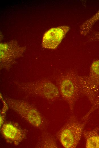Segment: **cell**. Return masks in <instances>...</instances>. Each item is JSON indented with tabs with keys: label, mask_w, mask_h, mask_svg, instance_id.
Wrapping results in <instances>:
<instances>
[{
	"label": "cell",
	"mask_w": 99,
	"mask_h": 148,
	"mask_svg": "<svg viewBox=\"0 0 99 148\" xmlns=\"http://www.w3.org/2000/svg\"><path fill=\"white\" fill-rule=\"evenodd\" d=\"M79 75L74 70L63 73L58 80L60 94L73 112L75 103L81 94L78 79Z\"/></svg>",
	"instance_id": "cell-1"
},
{
	"label": "cell",
	"mask_w": 99,
	"mask_h": 148,
	"mask_svg": "<svg viewBox=\"0 0 99 148\" xmlns=\"http://www.w3.org/2000/svg\"><path fill=\"white\" fill-rule=\"evenodd\" d=\"M87 120L81 122L74 115L69 118L57 134L58 138L64 147L75 148L77 146Z\"/></svg>",
	"instance_id": "cell-2"
},
{
	"label": "cell",
	"mask_w": 99,
	"mask_h": 148,
	"mask_svg": "<svg viewBox=\"0 0 99 148\" xmlns=\"http://www.w3.org/2000/svg\"><path fill=\"white\" fill-rule=\"evenodd\" d=\"M20 91L29 94L38 96L53 101L57 99L60 93L58 88L47 80L28 82H15Z\"/></svg>",
	"instance_id": "cell-3"
},
{
	"label": "cell",
	"mask_w": 99,
	"mask_h": 148,
	"mask_svg": "<svg viewBox=\"0 0 99 148\" xmlns=\"http://www.w3.org/2000/svg\"><path fill=\"white\" fill-rule=\"evenodd\" d=\"M9 108L17 113L22 118L33 126H41L44 122L43 117L37 108L24 100L9 97L4 98Z\"/></svg>",
	"instance_id": "cell-4"
},
{
	"label": "cell",
	"mask_w": 99,
	"mask_h": 148,
	"mask_svg": "<svg viewBox=\"0 0 99 148\" xmlns=\"http://www.w3.org/2000/svg\"><path fill=\"white\" fill-rule=\"evenodd\" d=\"M78 79L81 94L86 96L92 104L98 95L99 91V60L92 63L88 75H79Z\"/></svg>",
	"instance_id": "cell-5"
},
{
	"label": "cell",
	"mask_w": 99,
	"mask_h": 148,
	"mask_svg": "<svg viewBox=\"0 0 99 148\" xmlns=\"http://www.w3.org/2000/svg\"><path fill=\"white\" fill-rule=\"evenodd\" d=\"M0 46L1 69L9 70L25 50V47L20 46L15 41L1 43Z\"/></svg>",
	"instance_id": "cell-6"
},
{
	"label": "cell",
	"mask_w": 99,
	"mask_h": 148,
	"mask_svg": "<svg viewBox=\"0 0 99 148\" xmlns=\"http://www.w3.org/2000/svg\"><path fill=\"white\" fill-rule=\"evenodd\" d=\"M1 132L6 141L15 145H18L26 137L27 131L16 122H7L4 123Z\"/></svg>",
	"instance_id": "cell-7"
},
{
	"label": "cell",
	"mask_w": 99,
	"mask_h": 148,
	"mask_svg": "<svg viewBox=\"0 0 99 148\" xmlns=\"http://www.w3.org/2000/svg\"><path fill=\"white\" fill-rule=\"evenodd\" d=\"M69 29V27L67 26L50 29L44 35L42 43V47L50 49H56Z\"/></svg>",
	"instance_id": "cell-8"
},
{
	"label": "cell",
	"mask_w": 99,
	"mask_h": 148,
	"mask_svg": "<svg viewBox=\"0 0 99 148\" xmlns=\"http://www.w3.org/2000/svg\"><path fill=\"white\" fill-rule=\"evenodd\" d=\"M82 135L86 148H99V127L89 130H84Z\"/></svg>",
	"instance_id": "cell-9"
},
{
	"label": "cell",
	"mask_w": 99,
	"mask_h": 148,
	"mask_svg": "<svg viewBox=\"0 0 99 148\" xmlns=\"http://www.w3.org/2000/svg\"><path fill=\"white\" fill-rule=\"evenodd\" d=\"M99 20V10L92 17L83 22L80 26L79 31L83 36H85L91 30L95 23Z\"/></svg>",
	"instance_id": "cell-10"
},
{
	"label": "cell",
	"mask_w": 99,
	"mask_h": 148,
	"mask_svg": "<svg viewBox=\"0 0 99 148\" xmlns=\"http://www.w3.org/2000/svg\"><path fill=\"white\" fill-rule=\"evenodd\" d=\"M38 145L39 147L41 148L58 147L56 142L54 138L47 133H45L43 136Z\"/></svg>",
	"instance_id": "cell-11"
},
{
	"label": "cell",
	"mask_w": 99,
	"mask_h": 148,
	"mask_svg": "<svg viewBox=\"0 0 99 148\" xmlns=\"http://www.w3.org/2000/svg\"><path fill=\"white\" fill-rule=\"evenodd\" d=\"M88 111L82 118L81 120L85 121L88 120L90 115L95 110L99 108V94L97 96L96 99Z\"/></svg>",
	"instance_id": "cell-12"
},
{
	"label": "cell",
	"mask_w": 99,
	"mask_h": 148,
	"mask_svg": "<svg viewBox=\"0 0 99 148\" xmlns=\"http://www.w3.org/2000/svg\"><path fill=\"white\" fill-rule=\"evenodd\" d=\"M0 95L3 104V107L0 112V124L1 128L4 123L6 115L5 113L9 107L4 99L2 97V95L1 94Z\"/></svg>",
	"instance_id": "cell-13"
},
{
	"label": "cell",
	"mask_w": 99,
	"mask_h": 148,
	"mask_svg": "<svg viewBox=\"0 0 99 148\" xmlns=\"http://www.w3.org/2000/svg\"><path fill=\"white\" fill-rule=\"evenodd\" d=\"M88 40L90 42H99V32L94 31L90 34Z\"/></svg>",
	"instance_id": "cell-14"
},
{
	"label": "cell",
	"mask_w": 99,
	"mask_h": 148,
	"mask_svg": "<svg viewBox=\"0 0 99 148\" xmlns=\"http://www.w3.org/2000/svg\"><path fill=\"white\" fill-rule=\"evenodd\" d=\"M98 113L99 114V110L98 111Z\"/></svg>",
	"instance_id": "cell-15"
}]
</instances>
